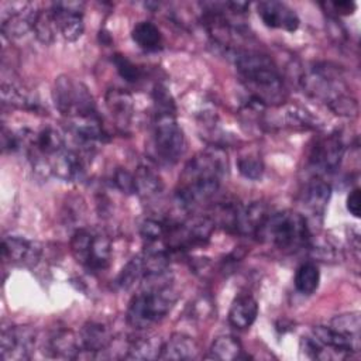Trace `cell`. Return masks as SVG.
Instances as JSON below:
<instances>
[{
	"mask_svg": "<svg viewBox=\"0 0 361 361\" xmlns=\"http://www.w3.org/2000/svg\"><path fill=\"white\" fill-rule=\"evenodd\" d=\"M258 316V303L250 295L237 296L228 310V322L233 327L244 330L252 326Z\"/></svg>",
	"mask_w": 361,
	"mask_h": 361,
	"instance_id": "obj_22",
	"label": "cell"
},
{
	"mask_svg": "<svg viewBox=\"0 0 361 361\" xmlns=\"http://www.w3.org/2000/svg\"><path fill=\"white\" fill-rule=\"evenodd\" d=\"M331 196V188L327 182L320 178L312 179L305 186V192L302 195V203L305 209H307L313 216H323L327 203Z\"/></svg>",
	"mask_w": 361,
	"mask_h": 361,
	"instance_id": "obj_20",
	"label": "cell"
},
{
	"mask_svg": "<svg viewBox=\"0 0 361 361\" xmlns=\"http://www.w3.org/2000/svg\"><path fill=\"white\" fill-rule=\"evenodd\" d=\"M133 41L144 51L154 52L162 48V34L159 28L151 21H140L133 27Z\"/></svg>",
	"mask_w": 361,
	"mask_h": 361,
	"instance_id": "obj_25",
	"label": "cell"
},
{
	"mask_svg": "<svg viewBox=\"0 0 361 361\" xmlns=\"http://www.w3.org/2000/svg\"><path fill=\"white\" fill-rule=\"evenodd\" d=\"M345 206L347 210L354 216V217H360L361 214V192L358 188L353 189L345 200Z\"/></svg>",
	"mask_w": 361,
	"mask_h": 361,
	"instance_id": "obj_37",
	"label": "cell"
},
{
	"mask_svg": "<svg viewBox=\"0 0 361 361\" xmlns=\"http://www.w3.org/2000/svg\"><path fill=\"white\" fill-rule=\"evenodd\" d=\"M212 313H213V303L206 296L196 299L193 305H190V317L193 319L203 320L206 317H212Z\"/></svg>",
	"mask_w": 361,
	"mask_h": 361,
	"instance_id": "obj_36",
	"label": "cell"
},
{
	"mask_svg": "<svg viewBox=\"0 0 361 361\" xmlns=\"http://www.w3.org/2000/svg\"><path fill=\"white\" fill-rule=\"evenodd\" d=\"M79 343L83 353L89 357H99L107 351L113 343V336L106 324L99 322H87L79 331Z\"/></svg>",
	"mask_w": 361,
	"mask_h": 361,
	"instance_id": "obj_15",
	"label": "cell"
},
{
	"mask_svg": "<svg viewBox=\"0 0 361 361\" xmlns=\"http://www.w3.org/2000/svg\"><path fill=\"white\" fill-rule=\"evenodd\" d=\"M1 100H3V104L20 107V109H30V110L37 109V104H38V102L32 100V97L23 89L14 85H6V83L1 85Z\"/></svg>",
	"mask_w": 361,
	"mask_h": 361,
	"instance_id": "obj_30",
	"label": "cell"
},
{
	"mask_svg": "<svg viewBox=\"0 0 361 361\" xmlns=\"http://www.w3.org/2000/svg\"><path fill=\"white\" fill-rule=\"evenodd\" d=\"M111 62L116 66L117 73L130 83H135L141 79V69L123 54H114Z\"/></svg>",
	"mask_w": 361,
	"mask_h": 361,
	"instance_id": "obj_33",
	"label": "cell"
},
{
	"mask_svg": "<svg viewBox=\"0 0 361 361\" xmlns=\"http://www.w3.org/2000/svg\"><path fill=\"white\" fill-rule=\"evenodd\" d=\"M330 327L334 330L348 334V336H355L360 337V329H361V319L358 312H351V313H343L331 319Z\"/></svg>",
	"mask_w": 361,
	"mask_h": 361,
	"instance_id": "obj_31",
	"label": "cell"
},
{
	"mask_svg": "<svg viewBox=\"0 0 361 361\" xmlns=\"http://www.w3.org/2000/svg\"><path fill=\"white\" fill-rule=\"evenodd\" d=\"M231 56L241 80L250 90V99L262 106L278 104L283 100V80L271 58L247 49H231Z\"/></svg>",
	"mask_w": 361,
	"mask_h": 361,
	"instance_id": "obj_2",
	"label": "cell"
},
{
	"mask_svg": "<svg viewBox=\"0 0 361 361\" xmlns=\"http://www.w3.org/2000/svg\"><path fill=\"white\" fill-rule=\"evenodd\" d=\"M238 172L251 180H258L264 173V164L258 155H245L237 161Z\"/></svg>",
	"mask_w": 361,
	"mask_h": 361,
	"instance_id": "obj_34",
	"label": "cell"
},
{
	"mask_svg": "<svg viewBox=\"0 0 361 361\" xmlns=\"http://www.w3.org/2000/svg\"><path fill=\"white\" fill-rule=\"evenodd\" d=\"M227 172V155L219 147L197 152L185 165L175 193L176 204L190 212L214 196Z\"/></svg>",
	"mask_w": 361,
	"mask_h": 361,
	"instance_id": "obj_1",
	"label": "cell"
},
{
	"mask_svg": "<svg viewBox=\"0 0 361 361\" xmlns=\"http://www.w3.org/2000/svg\"><path fill=\"white\" fill-rule=\"evenodd\" d=\"M113 183L124 195H134V193H137L134 173L128 172L126 168H117L114 171V173H113Z\"/></svg>",
	"mask_w": 361,
	"mask_h": 361,
	"instance_id": "obj_35",
	"label": "cell"
},
{
	"mask_svg": "<svg viewBox=\"0 0 361 361\" xmlns=\"http://www.w3.org/2000/svg\"><path fill=\"white\" fill-rule=\"evenodd\" d=\"M134 178L137 195L145 200L158 197L164 190V182L161 176L148 165H140L134 172Z\"/></svg>",
	"mask_w": 361,
	"mask_h": 361,
	"instance_id": "obj_24",
	"label": "cell"
},
{
	"mask_svg": "<svg viewBox=\"0 0 361 361\" xmlns=\"http://www.w3.org/2000/svg\"><path fill=\"white\" fill-rule=\"evenodd\" d=\"M178 300V292L169 286L161 290H140L127 307L126 320L135 330H145L161 322Z\"/></svg>",
	"mask_w": 361,
	"mask_h": 361,
	"instance_id": "obj_5",
	"label": "cell"
},
{
	"mask_svg": "<svg viewBox=\"0 0 361 361\" xmlns=\"http://www.w3.org/2000/svg\"><path fill=\"white\" fill-rule=\"evenodd\" d=\"M52 97L59 113L68 118L78 120L97 114L89 89L82 82H76L66 75L55 79Z\"/></svg>",
	"mask_w": 361,
	"mask_h": 361,
	"instance_id": "obj_7",
	"label": "cell"
},
{
	"mask_svg": "<svg viewBox=\"0 0 361 361\" xmlns=\"http://www.w3.org/2000/svg\"><path fill=\"white\" fill-rule=\"evenodd\" d=\"M65 148V138L62 133L52 126H47L38 133L32 134V140L27 152L30 158H42L48 161L51 157Z\"/></svg>",
	"mask_w": 361,
	"mask_h": 361,
	"instance_id": "obj_16",
	"label": "cell"
},
{
	"mask_svg": "<svg viewBox=\"0 0 361 361\" xmlns=\"http://www.w3.org/2000/svg\"><path fill=\"white\" fill-rule=\"evenodd\" d=\"M295 288L303 295H312L320 282V272L314 262L302 264L295 274Z\"/></svg>",
	"mask_w": 361,
	"mask_h": 361,
	"instance_id": "obj_28",
	"label": "cell"
},
{
	"mask_svg": "<svg viewBox=\"0 0 361 361\" xmlns=\"http://www.w3.org/2000/svg\"><path fill=\"white\" fill-rule=\"evenodd\" d=\"M257 11L262 23L269 28H281L293 32L299 27V17L295 10L282 1H259Z\"/></svg>",
	"mask_w": 361,
	"mask_h": 361,
	"instance_id": "obj_13",
	"label": "cell"
},
{
	"mask_svg": "<svg viewBox=\"0 0 361 361\" xmlns=\"http://www.w3.org/2000/svg\"><path fill=\"white\" fill-rule=\"evenodd\" d=\"M255 235L281 250H295L310 240L306 217L292 210L269 214Z\"/></svg>",
	"mask_w": 361,
	"mask_h": 361,
	"instance_id": "obj_4",
	"label": "cell"
},
{
	"mask_svg": "<svg viewBox=\"0 0 361 361\" xmlns=\"http://www.w3.org/2000/svg\"><path fill=\"white\" fill-rule=\"evenodd\" d=\"M164 341L158 336H140L128 341L126 358L130 360H157L161 355Z\"/></svg>",
	"mask_w": 361,
	"mask_h": 361,
	"instance_id": "obj_23",
	"label": "cell"
},
{
	"mask_svg": "<svg viewBox=\"0 0 361 361\" xmlns=\"http://www.w3.org/2000/svg\"><path fill=\"white\" fill-rule=\"evenodd\" d=\"M38 10L27 1L3 3L0 11L1 32L11 38H20L34 28Z\"/></svg>",
	"mask_w": 361,
	"mask_h": 361,
	"instance_id": "obj_10",
	"label": "cell"
},
{
	"mask_svg": "<svg viewBox=\"0 0 361 361\" xmlns=\"http://www.w3.org/2000/svg\"><path fill=\"white\" fill-rule=\"evenodd\" d=\"M241 355H243V348L240 341L235 337L220 336L212 343L207 358L230 361V360H238Z\"/></svg>",
	"mask_w": 361,
	"mask_h": 361,
	"instance_id": "obj_26",
	"label": "cell"
},
{
	"mask_svg": "<svg viewBox=\"0 0 361 361\" xmlns=\"http://www.w3.org/2000/svg\"><path fill=\"white\" fill-rule=\"evenodd\" d=\"M32 31H34L35 37L38 38V41H41L42 44L48 45V44L54 42L58 27H56V21H55V17H54V13H52L51 7L44 8V10H38Z\"/></svg>",
	"mask_w": 361,
	"mask_h": 361,
	"instance_id": "obj_29",
	"label": "cell"
},
{
	"mask_svg": "<svg viewBox=\"0 0 361 361\" xmlns=\"http://www.w3.org/2000/svg\"><path fill=\"white\" fill-rule=\"evenodd\" d=\"M106 106L114 118L116 126L124 131L130 126L134 113L131 94L121 89H110L106 93Z\"/></svg>",
	"mask_w": 361,
	"mask_h": 361,
	"instance_id": "obj_18",
	"label": "cell"
},
{
	"mask_svg": "<svg viewBox=\"0 0 361 361\" xmlns=\"http://www.w3.org/2000/svg\"><path fill=\"white\" fill-rule=\"evenodd\" d=\"M303 90L326 103L338 116H355L358 111L357 100L348 93V87L337 66L331 63H313L300 75Z\"/></svg>",
	"mask_w": 361,
	"mask_h": 361,
	"instance_id": "obj_3",
	"label": "cell"
},
{
	"mask_svg": "<svg viewBox=\"0 0 361 361\" xmlns=\"http://www.w3.org/2000/svg\"><path fill=\"white\" fill-rule=\"evenodd\" d=\"M47 353L54 358H79L82 353L79 337H76L71 330H58L48 338Z\"/></svg>",
	"mask_w": 361,
	"mask_h": 361,
	"instance_id": "obj_19",
	"label": "cell"
},
{
	"mask_svg": "<svg viewBox=\"0 0 361 361\" xmlns=\"http://www.w3.org/2000/svg\"><path fill=\"white\" fill-rule=\"evenodd\" d=\"M168 226H169V223L162 221V220L145 219L140 226V234L147 241V244L159 243V241L165 240Z\"/></svg>",
	"mask_w": 361,
	"mask_h": 361,
	"instance_id": "obj_32",
	"label": "cell"
},
{
	"mask_svg": "<svg viewBox=\"0 0 361 361\" xmlns=\"http://www.w3.org/2000/svg\"><path fill=\"white\" fill-rule=\"evenodd\" d=\"M48 165H49L51 175L66 182L78 180L85 173L83 158L76 151H72L68 148L51 157L48 159Z\"/></svg>",
	"mask_w": 361,
	"mask_h": 361,
	"instance_id": "obj_17",
	"label": "cell"
},
{
	"mask_svg": "<svg viewBox=\"0 0 361 361\" xmlns=\"http://www.w3.org/2000/svg\"><path fill=\"white\" fill-rule=\"evenodd\" d=\"M58 31L65 41L73 42L83 34V8L82 1H55L51 6Z\"/></svg>",
	"mask_w": 361,
	"mask_h": 361,
	"instance_id": "obj_12",
	"label": "cell"
},
{
	"mask_svg": "<svg viewBox=\"0 0 361 361\" xmlns=\"http://www.w3.org/2000/svg\"><path fill=\"white\" fill-rule=\"evenodd\" d=\"M152 147L159 162L173 165L186 151V140L176 121L175 111H155L152 121Z\"/></svg>",
	"mask_w": 361,
	"mask_h": 361,
	"instance_id": "obj_6",
	"label": "cell"
},
{
	"mask_svg": "<svg viewBox=\"0 0 361 361\" xmlns=\"http://www.w3.org/2000/svg\"><path fill=\"white\" fill-rule=\"evenodd\" d=\"M71 251L76 262L92 272L104 271L111 261V241L103 233L78 228L71 238Z\"/></svg>",
	"mask_w": 361,
	"mask_h": 361,
	"instance_id": "obj_8",
	"label": "cell"
},
{
	"mask_svg": "<svg viewBox=\"0 0 361 361\" xmlns=\"http://www.w3.org/2000/svg\"><path fill=\"white\" fill-rule=\"evenodd\" d=\"M344 155V142L340 135L329 134L316 140L310 148L309 162L320 172L331 173L338 169Z\"/></svg>",
	"mask_w": 361,
	"mask_h": 361,
	"instance_id": "obj_11",
	"label": "cell"
},
{
	"mask_svg": "<svg viewBox=\"0 0 361 361\" xmlns=\"http://www.w3.org/2000/svg\"><path fill=\"white\" fill-rule=\"evenodd\" d=\"M199 355L197 343L186 334L175 333L164 344L159 358L161 360H193Z\"/></svg>",
	"mask_w": 361,
	"mask_h": 361,
	"instance_id": "obj_21",
	"label": "cell"
},
{
	"mask_svg": "<svg viewBox=\"0 0 361 361\" xmlns=\"http://www.w3.org/2000/svg\"><path fill=\"white\" fill-rule=\"evenodd\" d=\"M145 275V262L142 255H137L131 258L120 271V274L116 278V285L123 289L128 290L131 289L135 283L141 282L142 276Z\"/></svg>",
	"mask_w": 361,
	"mask_h": 361,
	"instance_id": "obj_27",
	"label": "cell"
},
{
	"mask_svg": "<svg viewBox=\"0 0 361 361\" xmlns=\"http://www.w3.org/2000/svg\"><path fill=\"white\" fill-rule=\"evenodd\" d=\"M3 259H8L13 264L34 265L39 259L41 247L38 243L20 235H6L1 241Z\"/></svg>",
	"mask_w": 361,
	"mask_h": 361,
	"instance_id": "obj_14",
	"label": "cell"
},
{
	"mask_svg": "<svg viewBox=\"0 0 361 361\" xmlns=\"http://www.w3.org/2000/svg\"><path fill=\"white\" fill-rule=\"evenodd\" d=\"M327 7H331L334 13L337 14H353L357 4L354 1H333V3H326Z\"/></svg>",
	"mask_w": 361,
	"mask_h": 361,
	"instance_id": "obj_38",
	"label": "cell"
},
{
	"mask_svg": "<svg viewBox=\"0 0 361 361\" xmlns=\"http://www.w3.org/2000/svg\"><path fill=\"white\" fill-rule=\"evenodd\" d=\"M35 337L31 326H4L0 334V358L3 361L28 360L35 348Z\"/></svg>",
	"mask_w": 361,
	"mask_h": 361,
	"instance_id": "obj_9",
	"label": "cell"
}]
</instances>
